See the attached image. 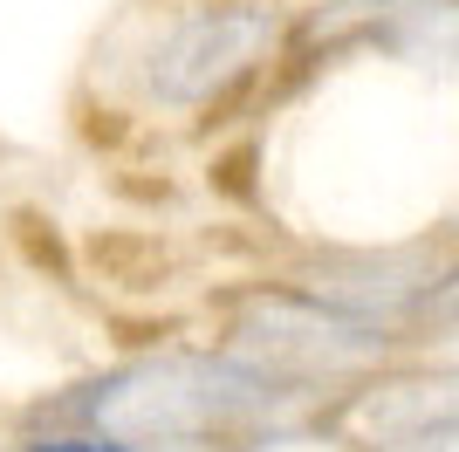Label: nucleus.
Instances as JSON below:
<instances>
[{"mask_svg": "<svg viewBox=\"0 0 459 452\" xmlns=\"http://www.w3.org/2000/svg\"><path fill=\"white\" fill-rule=\"evenodd\" d=\"M274 14L254 0H227V7H192L165 28V41L144 62V96L158 110H199L227 90L233 75H247L268 56Z\"/></svg>", "mask_w": 459, "mask_h": 452, "instance_id": "nucleus-2", "label": "nucleus"}, {"mask_svg": "<svg viewBox=\"0 0 459 452\" xmlns=\"http://www.w3.org/2000/svg\"><path fill=\"white\" fill-rule=\"evenodd\" d=\"M261 329H268V336H247L254 350H268V357H288V350H295V357H308V363H357V357H370V350H377V329H370L364 316H295V309H288V301H274L268 316H261Z\"/></svg>", "mask_w": 459, "mask_h": 452, "instance_id": "nucleus-3", "label": "nucleus"}, {"mask_svg": "<svg viewBox=\"0 0 459 452\" xmlns=\"http://www.w3.org/2000/svg\"><path fill=\"white\" fill-rule=\"evenodd\" d=\"M21 452H131V446H117L103 432H62V439H28Z\"/></svg>", "mask_w": 459, "mask_h": 452, "instance_id": "nucleus-4", "label": "nucleus"}, {"mask_svg": "<svg viewBox=\"0 0 459 452\" xmlns=\"http://www.w3.org/2000/svg\"><path fill=\"white\" fill-rule=\"evenodd\" d=\"M268 397V377L240 370V363H199V357H165V363H137L96 384L90 418L96 432L117 439L131 452H165L192 432H212L227 418L254 412Z\"/></svg>", "mask_w": 459, "mask_h": 452, "instance_id": "nucleus-1", "label": "nucleus"}]
</instances>
